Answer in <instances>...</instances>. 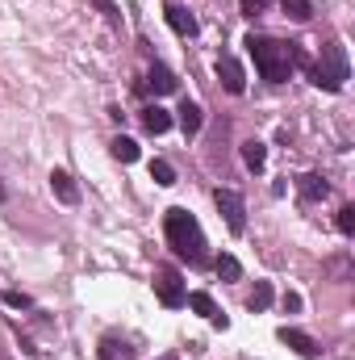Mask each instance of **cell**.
Here are the masks:
<instances>
[{"label": "cell", "mask_w": 355, "mask_h": 360, "mask_svg": "<svg viewBox=\"0 0 355 360\" xmlns=\"http://www.w3.org/2000/svg\"><path fill=\"white\" fill-rule=\"evenodd\" d=\"M339 231L343 235H355V205H343L339 210Z\"/></svg>", "instance_id": "obj_22"}, {"label": "cell", "mask_w": 355, "mask_h": 360, "mask_svg": "<svg viewBox=\"0 0 355 360\" xmlns=\"http://www.w3.org/2000/svg\"><path fill=\"white\" fill-rule=\"evenodd\" d=\"M163 231H168V243H172V252H176L180 260H192V264H201L205 260V231H201V222L188 214V210H168V218H163Z\"/></svg>", "instance_id": "obj_1"}, {"label": "cell", "mask_w": 355, "mask_h": 360, "mask_svg": "<svg viewBox=\"0 0 355 360\" xmlns=\"http://www.w3.org/2000/svg\"><path fill=\"white\" fill-rule=\"evenodd\" d=\"M147 84H151V89L159 92V96H163V92H176V76H172V68H163V63H155V68H151V76H147Z\"/></svg>", "instance_id": "obj_13"}, {"label": "cell", "mask_w": 355, "mask_h": 360, "mask_svg": "<svg viewBox=\"0 0 355 360\" xmlns=\"http://www.w3.org/2000/svg\"><path fill=\"white\" fill-rule=\"evenodd\" d=\"M297 193H301L305 201H322V197H330V184L318 176V172H305V176L297 180Z\"/></svg>", "instance_id": "obj_12"}, {"label": "cell", "mask_w": 355, "mask_h": 360, "mask_svg": "<svg viewBox=\"0 0 355 360\" xmlns=\"http://www.w3.org/2000/svg\"><path fill=\"white\" fill-rule=\"evenodd\" d=\"M159 360H176V356H159Z\"/></svg>", "instance_id": "obj_27"}, {"label": "cell", "mask_w": 355, "mask_h": 360, "mask_svg": "<svg viewBox=\"0 0 355 360\" xmlns=\"http://www.w3.org/2000/svg\"><path fill=\"white\" fill-rule=\"evenodd\" d=\"M267 4L272 0H243L239 8H243V17H260V13H267Z\"/></svg>", "instance_id": "obj_23"}, {"label": "cell", "mask_w": 355, "mask_h": 360, "mask_svg": "<svg viewBox=\"0 0 355 360\" xmlns=\"http://www.w3.org/2000/svg\"><path fill=\"white\" fill-rule=\"evenodd\" d=\"M243 164H247L251 172H260V168L267 164V147H264V143H255V139H251V143H243Z\"/></svg>", "instance_id": "obj_16"}, {"label": "cell", "mask_w": 355, "mask_h": 360, "mask_svg": "<svg viewBox=\"0 0 355 360\" xmlns=\"http://www.w3.org/2000/svg\"><path fill=\"white\" fill-rule=\"evenodd\" d=\"M51 193H55L63 205H76V201H80L76 180H72V172H63V168H55V172H51Z\"/></svg>", "instance_id": "obj_9"}, {"label": "cell", "mask_w": 355, "mask_h": 360, "mask_svg": "<svg viewBox=\"0 0 355 360\" xmlns=\"http://www.w3.org/2000/svg\"><path fill=\"white\" fill-rule=\"evenodd\" d=\"M280 344H288L297 356H318V344L305 331H297V327H280Z\"/></svg>", "instance_id": "obj_10"}, {"label": "cell", "mask_w": 355, "mask_h": 360, "mask_svg": "<svg viewBox=\"0 0 355 360\" xmlns=\"http://www.w3.org/2000/svg\"><path fill=\"white\" fill-rule=\"evenodd\" d=\"M109 151H113V160H121V164H134V160H138V143L126 139V134H117V139L109 143Z\"/></svg>", "instance_id": "obj_15"}, {"label": "cell", "mask_w": 355, "mask_h": 360, "mask_svg": "<svg viewBox=\"0 0 355 360\" xmlns=\"http://www.w3.org/2000/svg\"><path fill=\"white\" fill-rule=\"evenodd\" d=\"M0 360H8V356H0Z\"/></svg>", "instance_id": "obj_28"}, {"label": "cell", "mask_w": 355, "mask_h": 360, "mask_svg": "<svg viewBox=\"0 0 355 360\" xmlns=\"http://www.w3.org/2000/svg\"><path fill=\"white\" fill-rule=\"evenodd\" d=\"M213 201H217V214L226 218V226H230L234 235H243V231H247V205H243V197H239L234 188H217Z\"/></svg>", "instance_id": "obj_4"}, {"label": "cell", "mask_w": 355, "mask_h": 360, "mask_svg": "<svg viewBox=\"0 0 355 360\" xmlns=\"http://www.w3.org/2000/svg\"><path fill=\"white\" fill-rule=\"evenodd\" d=\"M247 51H251V59H255L264 80H272V84L288 80V72H293V42H276V38H264V34H251Z\"/></svg>", "instance_id": "obj_2"}, {"label": "cell", "mask_w": 355, "mask_h": 360, "mask_svg": "<svg viewBox=\"0 0 355 360\" xmlns=\"http://www.w3.org/2000/svg\"><path fill=\"white\" fill-rule=\"evenodd\" d=\"M280 302H284V310H288V314H297V310H301V293H284Z\"/></svg>", "instance_id": "obj_24"}, {"label": "cell", "mask_w": 355, "mask_h": 360, "mask_svg": "<svg viewBox=\"0 0 355 360\" xmlns=\"http://www.w3.org/2000/svg\"><path fill=\"white\" fill-rule=\"evenodd\" d=\"M155 297L163 302V306H184V297H188V289H184V281H180L176 269H159L155 272Z\"/></svg>", "instance_id": "obj_5"}, {"label": "cell", "mask_w": 355, "mask_h": 360, "mask_svg": "<svg viewBox=\"0 0 355 360\" xmlns=\"http://www.w3.org/2000/svg\"><path fill=\"white\" fill-rule=\"evenodd\" d=\"M347 76H351V68H347L343 42H326V46H322V59L309 63V80H314L318 89H326V92H339Z\"/></svg>", "instance_id": "obj_3"}, {"label": "cell", "mask_w": 355, "mask_h": 360, "mask_svg": "<svg viewBox=\"0 0 355 360\" xmlns=\"http://www.w3.org/2000/svg\"><path fill=\"white\" fill-rule=\"evenodd\" d=\"M180 130H184L188 139L201 130V105H192V101H184V105H180Z\"/></svg>", "instance_id": "obj_14"}, {"label": "cell", "mask_w": 355, "mask_h": 360, "mask_svg": "<svg viewBox=\"0 0 355 360\" xmlns=\"http://www.w3.org/2000/svg\"><path fill=\"white\" fill-rule=\"evenodd\" d=\"M163 17H168V25L176 30L180 38H192V34L201 30V25H196V17H192L184 4H168V8H163Z\"/></svg>", "instance_id": "obj_8"}, {"label": "cell", "mask_w": 355, "mask_h": 360, "mask_svg": "<svg viewBox=\"0 0 355 360\" xmlns=\"http://www.w3.org/2000/svg\"><path fill=\"white\" fill-rule=\"evenodd\" d=\"M4 201H8V188H4V180H0V205H4Z\"/></svg>", "instance_id": "obj_26"}, {"label": "cell", "mask_w": 355, "mask_h": 360, "mask_svg": "<svg viewBox=\"0 0 355 360\" xmlns=\"http://www.w3.org/2000/svg\"><path fill=\"white\" fill-rule=\"evenodd\" d=\"M151 180L168 188V184H176V168H172L168 160H151Z\"/></svg>", "instance_id": "obj_18"}, {"label": "cell", "mask_w": 355, "mask_h": 360, "mask_svg": "<svg viewBox=\"0 0 355 360\" xmlns=\"http://www.w3.org/2000/svg\"><path fill=\"white\" fill-rule=\"evenodd\" d=\"M280 4H284V13H288L293 21H309V17H314V4H309V0H280Z\"/></svg>", "instance_id": "obj_20"}, {"label": "cell", "mask_w": 355, "mask_h": 360, "mask_svg": "<svg viewBox=\"0 0 355 360\" xmlns=\"http://www.w3.org/2000/svg\"><path fill=\"white\" fill-rule=\"evenodd\" d=\"M4 306H13V310H34V297H29V293H17V289H4Z\"/></svg>", "instance_id": "obj_21"}, {"label": "cell", "mask_w": 355, "mask_h": 360, "mask_svg": "<svg viewBox=\"0 0 355 360\" xmlns=\"http://www.w3.org/2000/svg\"><path fill=\"white\" fill-rule=\"evenodd\" d=\"M184 306H192V310H196L201 319H209L217 331H226V327H230V319H226V314L213 306V297H209V293H201V289H196V293H188V297H184Z\"/></svg>", "instance_id": "obj_7"}, {"label": "cell", "mask_w": 355, "mask_h": 360, "mask_svg": "<svg viewBox=\"0 0 355 360\" xmlns=\"http://www.w3.org/2000/svg\"><path fill=\"white\" fill-rule=\"evenodd\" d=\"M142 126H147V134H168L172 130V113L163 105H147L142 109Z\"/></svg>", "instance_id": "obj_11"}, {"label": "cell", "mask_w": 355, "mask_h": 360, "mask_svg": "<svg viewBox=\"0 0 355 360\" xmlns=\"http://www.w3.org/2000/svg\"><path fill=\"white\" fill-rule=\"evenodd\" d=\"M96 4H100V8H105V17H109V21H113V25H117V21H121V13H117V4H113V0H96Z\"/></svg>", "instance_id": "obj_25"}, {"label": "cell", "mask_w": 355, "mask_h": 360, "mask_svg": "<svg viewBox=\"0 0 355 360\" xmlns=\"http://www.w3.org/2000/svg\"><path fill=\"white\" fill-rule=\"evenodd\" d=\"M213 269H217L222 281H239V276H243V264H239L234 256H217V260H213Z\"/></svg>", "instance_id": "obj_19"}, {"label": "cell", "mask_w": 355, "mask_h": 360, "mask_svg": "<svg viewBox=\"0 0 355 360\" xmlns=\"http://www.w3.org/2000/svg\"><path fill=\"white\" fill-rule=\"evenodd\" d=\"M272 297H276V293H272V285H267V281H255V289H251L247 306H251V310H267V306H272Z\"/></svg>", "instance_id": "obj_17"}, {"label": "cell", "mask_w": 355, "mask_h": 360, "mask_svg": "<svg viewBox=\"0 0 355 360\" xmlns=\"http://www.w3.org/2000/svg\"><path fill=\"white\" fill-rule=\"evenodd\" d=\"M217 80H222V89L230 92V96H243V89H247V76H243L239 59H230V55L217 59Z\"/></svg>", "instance_id": "obj_6"}]
</instances>
